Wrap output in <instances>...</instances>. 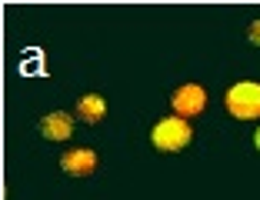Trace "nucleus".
Wrapping results in <instances>:
<instances>
[{
	"instance_id": "obj_1",
	"label": "nucleus",
	"mask_w": 260,
	"mask_h": 200,
	"mask_svg": "<svg viewBox=\"0 0 260 200\" xmlns=\"http://www.w3.org/2000/svg\"><path fill=\"white\" fill-rule=\"evenodd\" d=\"M150 140H153L157 150L174 154V150H184V147L193 140V130H190V123H187L184 117H167V120H160L157 127H153Z\"/></svg>"
},
{
	"instance_id": "obj_2",
	"label": "nucleus",
	"mask_w": 260,
	"mask_h": 200,
	"mask_svg": "<svg viewBox=\"0 0 260 200\" xmlns=\"http://www.w3.org/2000/svg\"><path fill=\"white\" fill-rule=\"evenodd\" d=\"M227 110L237 120H253L260 117V84L253 80H240L227 90Z\"/></svg>"
},
{
	"instance_id": "obj_3",
	"label": "nucleus",
	"mask_w": 260,
	"mask_h": 200,
	"mask_svg": "<svg viewBox=\"0 0 260 200\" xmlns=\"http://www.w3.org/2000/svg\"><path fill=\"white\" fill-rule=\"evenodd\" d=\"M174 110L180 117H193V114H200L204 110V104H207V93H204V87L200 84H184V87H177V93H174Z\"/></svg>"
},
{
	"instance_id": "obj_4",
	"label": "nucleus",
	"mask_w": 260,
	"mask_h": 200,
	"mask_svg": "<svg viewBox=\"0 0 260 200\" xmlns=\"http://www.w3.org/2000/svg\"><path fill=\"white\" fill-rule=\"evenodd\" d=\"M60 167L67 170L70 177H87V174H93V167H97V154L87 150V147H80V150H67L63 160H60Z\"/></svg>"
},
{
	"instance_id": "obj_5",
	"label": "nucleus",
	"mask_w": 260,
	"mask_h": 200,
	"mask_svg": "<svg viewBox=\"0 0 260 200\" xmlns=\"http://www.w3.org/2000/svg\"><path fill=\"white\" fill-rule=\"evenodd\" d=\"M70 130H74V120H70L67 114H60V110H54V114H47L44 120H40V134H44L47 140H67Z\"/></svg>"
},
{
	"instance_id": "obj_6",
	"label": "nucleus",
	"mask_w": 260,
	"mask_h": 200,
	"mask_svg": "<svg viewBox=\"0 0 260 200\" xmlns=\"http://www.w3.org/2000/svg\"><path fill=\"white\" fill-rule=\"evenodd\" d=\"M77 114H80V120L97 123L100 117L107 114V104H104V97H97V93H87V97H80V104H77Z\"/></svg>"
},
{
	"instance_id": "obj_7",
	"label": "nucleus",
	"mask_w": 260,
	"mask_h": 200,
	"mask_svg": "<svg viewBox=\"0 0 260 200\" xmlns=\"http://www.w3.org/2000/svg\"><path fill=\"white\" fill-rule=\"evenodd\" d=\"M250 44H257V47H260V20H253V23H250Z\"/></svg>"
},
{
	"instance_id": "obj_8",
	"label": "nucleus",
	"mask_w": 260,
	"mask_h": 200,
	"mask_svg": "<svg viewBox=\"0 0 260 200\" xmlns=\"http://www.w3.org/2000/svg\"><path fill=\"white\" fill-rule=\"evenodd\" d=\"M253 140H257V150H260V130H257V137H253Z\"/></svg>"
}]
</instances>
